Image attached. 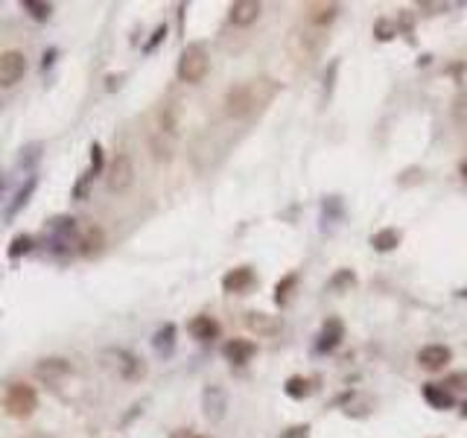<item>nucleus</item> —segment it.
I'll use <instances>...</instances> for the list:
<instances>
[{"label": "nucleus", "mask_w": 467, "mask_h": 438, "mask_svg": "<svg viewBox=\"0 0 467 438\" xmlns=\"http://www.w3.org/2000/svg\"><path fill=\"white\" fill-rule=\"evenodd\" d=\"M169 438H199V435H196V432H190V429H176V432L169 435Z\"/></svg>", "instance_id": "nucleus-33"}, {"label": "nucleus", "mask_w": 467, "mask_h": 438, "mask_svg": "<svg viewBox=\"0 0 467 438\" xmlns=\"http://www.w3.org/2000/svg\"><path fill=\"white\" fill-rule=\"evenodd\" d=\"M424 400L429 403V406H435V409H453V392H447L444 386H435V383H429V386H424Z\"/></svg>", "instance_id": "nucleus-18"}, {"label": "nucleus", "mask_w": 467, "mask_h": 438, "mask_svg": "<svg viewBox=\"0 0 467 438\" xmlns=\"http://www.w3.org/2000/svg\"><path fill=\"white\" fill-rule=\"evenodd\" d=\"M339 12H342V6L339 4H330V0H325V4H310L307 6V21L313 23V27L325 30L327 23H333L339 18Z\"/></svg>", "instance_id": "nucleus-11"}, {"label": "nucleus", "mask_w": 467, "mask_h": 438, "mask_svg": "<svg viewBox=\"0 0 467 438\" xmlns=\"http://www.w3.org/2000/svg\"><path fill=\"white\" fill-rule=\"evenodd\" d=\"M179 123H181V108H179V103H167L164 108H161V132L164 135H176L179 132Z\"/></svg>", "instance_id": "nucleus-19"}, {"label": "nucleus", "mask_w": 467, "mask_h": 438, "mask_svg": "<svg viewBox=\"0 0 467 438\" xmlns=\"http://www.w3.org/2000/svg\"><path fill=\"white\" fill-rule=\"evenodd\" d=\"M342 336H345V325H342L339 319H327L322 333H318V342H315V351L318 354H330L339 342H342Z\"/></svg>", "instance_id": "nucleus-10"}, {"label": "nucleus", "mask_w": 467, "mask_h": 438, "mask_svg": "<svg viewBox=\"0 0 467 438\" xmlns=\"http://www.w3.org/2000/svg\"><path fill=\"white\" fill-rule=\"evenodd\" d=\"M444 388L447 392H467V371H456L444 380Z\"/></svg>", "instance_id": "nucleus-27"}, {"label": "nucleus", "mask_w": 467, "mask_h": 438, "mask_svg": "<svg viewBox=\"0 0 467 438\" xmlns=\"http://www.w3.org/2000/svg\"><path fill=\"white\" fill-rule=\"evenodd\" d=\"M23 12H27L33 21L44 23L53 18V4H47V0H23Z\"/></svg>", "instance_id": "nucleus-21"}, {"label": "nucleus", "mask_w": 467, "mask_h": 438, "mask_svg": "<svg viewBox=\"0 0 467 438\" xmlns=\"http://www.w3.org/2000/svg\"><path fill=\"white\" fill-rule=\"evenodd\" d=\"M33 246H35V240H33L30 234H18V237L12 240V246H9V257H12V260H18L21 254L33 252Z\"/></svg>", "instance_id": "nucleus-24"}, {"label": "nucleus", "mask_w": 467, "mask_h": 438, "mask_svg": "<svg viewBox=\"0 0 467 438\" xmlns=\"http://www.w3.org/2000/svg\"><path fill=\"white\" fill-rule=\"evenodd\" d=\"M461 412H464V415H467V403H464V406H461Z\"/></svg>", "instance_id": "nucleus-36"}, {"label": "nucleus", "mask_w": 467, "mask_h": 438, "mask_svg": "<svg viewBox=\"0 0 467 438\" xmlns=\"http://www.w3.org/2000/svg\"><path fill=\"white\" fill-rule=\"evenodd\" d=\"M53 59H56V50H47V53H44V64H41V67L47 70V67H50V62H53Z\"/></svg>", "instance_id": "nucleus-34"}, {"label": "nucleus", "mask_w": 467, "mask_h": 438, "mask_svg": "<svg viewBox=\"0 0 467 438\" xmlns=\"http://www.w3.org/2000/svg\"><path fill=\"white\" fill-rule=\"evenodd\" d=\"M398 242H400V234H398L395 228H383V231H377V234L371 237V246H374L377 252H395Z\"/></svg>", "instance_id": "nucleus-22"}, {"label": "nucleus", "mask_w": 467, "mask_h": 438, "mask_svg": "<svg viewBox=\"0 0 467 438\" xmlns=\"http://www.w3.org/2000/svg\"><path fill=\"white\" fill-rule=\"evenodd\" d=\"M23 73H27V56L21 50H4L0 53V88H15Z\"/></svg>", "instance_id": "nucleus-5"}, {"label": "nucleus", "mask_w": 467, "mask_h": 438, "mask_svg": "<svg viewBox=\"0 0 467 438\" xmlns=\"http://www.w3.org/2000/svg\"><path fill=\"white\" fill-rule=\"evenodd\" d=\"M283 392H286L289 398H295V400H301V398H307V395H310V386H307V380H304V377H289V380H286V386H283Z\"/></svg>", "instance_id": "nucleus-25"}, {"label": "nucleus", "mask_w": 467, "mask_h": 438, "mask_svg": "<svg viewBox=\"0 0 467 438\" xmlns=\"http://www.w3.org/2000/svg\"><path fill=\"white\" fill-rule=\"evenodd\" d=\"M70 377V362L62 359V356H50V359H41L35 365V380H41L44 386H59L62 380Z\"/></svg>", "instance_id": "nucleus-7"}, {"label": "nucleus", "mask_w": 467, "mask_h": 438, "mask_svg": "<svg viewBox=\"0 0 467 438\" xmlns=\"http://www.w3.org/2000/svg\"><path fill=\"white\" fill-rule=\"evenodd\" d=\"M307 435H310V427L307 424H298V427H289L281 438H307Z\"/></svg>", "instance_id": "nucleus-32"}, {"label": "nucleus", "mask_w": 467, "mask_h": 438, "mask_svg": "<svg viewBox=\"0 0 467 438\" xmlns=\"http://www.w3.org/2000/svg\"><path fill=\"white\" fill-rule=\"evenodd\" d=\"M464 296H467V292H464Z\"/></svg>", "instance_id": "nucleus-38"}, {"label": "nucleus", "mask_w": 467, "mask_h": 438, "mask_svg": "<svg viewBox=\"0 0 467 438\" xmlns=\"http://www.w3.org/2000/svg\"><path fill=\"white\" fill-rule=\"evenodd\" d=\"M275 94V85H269V79H257V82H240L228 91L225 96V111L228 117L234 120H242V117H249L252 111L263 108L266 100Z\"/></svg>", "instance_id": "nucleus-1"}, {"label": "nucleus", "mask_w": 467, "mask_h": 438, "mask_svg": "<svg viewBox=\"0 0 467 438\" xmlns=\"http://www.w3.org/2000/svg\"><path fill=\"white\" fill-rule=\"evenodd\" d=\"M91 181H94V176L85 173L77 184H73V199H85V196H88V190H91Z\"/></svg>", "instance_id": "nucleus-29"}, {"label": "nucleus", "mask_w": 467, "mask_h": 438, "mask_svg": "<svg viewBox=\"0 0 467 438\" xmlns=\"http://www.w3.org/2000/svg\"><path fill=\"white\" fill-rule=\"evenodd\" d=\"M228 18L234 27H249V23H254L260 18V4L257 0H237V4H231Z\"/></svg>", "instance_id": "nucleus-12"}, {"label": "nucleus", "mask_w": 467, "mask_h": 438, "mask_svg": "<svg viewBox=\"0 0 467 438\" xmlns=\"http://www.w3.org/2000/svg\"><path fill=\"white\" fill-rule=\"evenodd\" d=\"M202 409H205V418L210 424H219L228 412V395L223 386H208L202 392Z\"/></svg>", "instance_id": "nucleus-6"}, {"label": "nucleus", "mask_w": 467, "mask_h": 438, "mask_svg": "<svg viewBox=\"0 0 467 438\" xmlns=\"http://www.w3.org/2000/svg\"><path fill=\"white\" fill-rule=\"evenodd\" d=\"M245 327H249L252 333L257 336H278L283 330V322H281V315H272V313H260V310H252V313H245Z\"/></svg>", "instance_id": "nucleus-8"}, {"label": "nucleus", "mask_w": 467, "mask_h": 438, "mask_svg": "<svg viewBox=\"0 0 467 438\" xmlns=\"http://www.w3.org/2000/svg\"><path fill=\"white\" fill-rule=\"evenodd\" d=\"M164 35H167V23H161V27L152 33V38H150V44H143V53H152L155 50V47L164 41Z\"/></svg>", "instance_id": "nucleus-31"}, {"label": "nucleus", "mask_w": 467, "mask_h": 438, "mask_svg": "<svg viewBox=\"0 0 467 438\" xmlns=\"http://www.w3.org/2000/svg\"><path fill=\"white\" fill-rule=\"evenodd\" d=\"M0 193H4V179H0Z\"/></svg>", "instance_id": "nucleus-37"}, {"label": "nucleus", "mask_w": 467, "mask_h": 438, "mask_svg": "<svg viewBox=\"0 0 467 438\" xmlns=\"http://www.w3.org/2000/svg\"><path fill=\"white\" fill-rule=\"evenodd\" d=\"M461 173H464V176H467V164H464V167H461Z\"/></svg>", "instance_id": "nucleus-35"}, {"label": "nucleus", "mask_w": 467, "mask_h": 438, "mask_svg": "<svg viewBox=\"0 0 467 438\" xmlns=\"http://www.w3.org/2000/svg\"><path fill=\"white\" fill-rule=\"evenodd\" d=\"M103 161H106L103 146H100V143H91V167H88V173H91V176L100 173V169H103Z\"/></svg>", "instance_id": "nucleus-28"}, {"label": "nucleus", "mask_w": 467, "mask_h": 438, "mask_svg": "<svg viewBox=\"0 0 467 438\" xmlns=\"http://www.w3.org/2000/svg\"><path fill=\"white\" fill-rule=\"evenodd\" d=\"M38 406V395L35 388L27 383H12L4 395V409L9 412L12 418H30Z\"/></svg>", "instance_id": "nucleus-3"}, {"label": "nucleus", "mask_w": 467, "mask_h": 438, "mask_svg": "<svg viewBox=\"0 0 467 438\" xmlns=\"http://www.w3.org/2000/svg\"><path fill=\"white\" fill-rule=\"evenodd\" d=\"M354 283H356V278H354V272H348V269H345V272H339V275L330 281L333 289H351Z\"/></svg>", "instance_id": "nucleus-30"}, {"label": "nucleus", "mask_w": 467, "mask_h": 438, "mask_svg": "<svg viewBox=\"0 0 467 438\" xmlns=\"http://www.w3.org/2000/svg\"><path fill=\"white\" fill-rule=\"evenodd\" d=\"M295 283H298V275H286V278L278 283V296H275V301H278L281 307L289 301V289H292Z\"/></svg>", "instance_id": "nucleus-26"}, {"label": "nucleus", "mask_w": 467, "mask_h": 438, "mask_svg": "<svg viewBox=\"0 0 467 438\" xmlns=\"http://www.w3.org/2000/svg\"><path fill=\"white\" fill-rule=\"evenodd\" d=\"M35 187H38V179H35V176H30V181H23V187L18 190V196H15V202H12L9 208H6V216H15V213H18V210H21L23 205H27V202H30V196H33V190H35Z\"/></svg>", "instance_id": "nucleus-23"}, {"label": "nucleus", "mask_w": 467, "mask_h": 438, "mask_svg": "<svg viewBox=\"0 0 467 438\" xmlns=\"http://www.w3.org/2000/svg\"><path fill=\"white\" fill-rule=\"evenodd\" d=\"M450 359H453V354L447 345H427V348H421V354H417V362H421V369H427V371H441Z\"/></svg>", "instance_id": "nucleus-9"}, {"label": "nucleus", "mask_w": 467, "mask_h": 438, "mask_svg": "<svg viewBox=\"0 0 467 438\" xmlns=\"http://www.w3.org/2000/svg\"><path fill=\"white\" fill-rule=\"evenodd\" d=\"M208 70H210V53H208V47L205 44H187L184 47V53L179 59V79L187 82V85H199L205 77H208Z\"/></svg>", "instance_id": "nucleus-2"}, {"label": "nucleus", "mask_w": 467, "mask_h": 438, "mask_svg": "<svg viewBox=\"0 0 467 438\" xmlns=\"http://www.w3.org/2000/svg\"><path fill=\"white\" fill-rule=\"evenodd\" d=\"M114 356H117V371L123 374V380H137V377L143 374V362H140L135 354H129V351H117Z\"/></svg>", "instance_id": "nucleus-17"}, {"label": "nucleus", "mask_w": 467, "mask_h": 438, "mask_svg": "<svg viewBox=\"0 0 467 438\" xmlns=\"http://www.w3.org/2000/svg\"><path fill=\"white\" fill-rule=\"evenodd\" d=\"M135 181V164L126 152H120L111 164H108V176H106V187L111 193H123V190H129Z\"/></svg>", "instance_id": "nucleus-4"}, {"label": "nucleus", "mask_w": 467, "mask_h": 438, "mask_svg": "<svg viewBox=\"0 0 467 438\" xmlns=\"http://www.w3.org/2000/svg\"><path fill=\"white\" fill-rule=\"evenodd\" d=\"M187 330L193 339H199V342H210V339L219 336V325L210 319V315H196V319L187 325Z\"/></svg>", "instance_id": "nucleus-15"}, {"label": "nucleus", "mask_w": 467, "mask_h": 438, "mask_svg": "<svg viewBox=\"0 0 467 438\" xmlns=\"http://www.w3.org/2000/svg\"><path fill=\"white\" fill-rule=\"evenodd\" d=\"M223 354H225L231 362L242 365V362H249V359L257 354V348H254V342H249V339H231V342H225Z\"/></svg>", "instance_id": "nucleus-14"}, {"label": "nucleus", "mask_w": 467, "mask_h": 438, "mask_svg": "<svg viewBox=\"0 0 467 438\" xmlns=\"http://www.w3.org/2000/svg\"><path fill=\"white\" fill-rule=\"evenodd\" d=\"M254 283V272L249 266H240V269H231L225 278H223V289L225 292H245Z\"/></svg>", "instance_id": "nucleus-13"}, {"label": "nucleus", "mask_w": 467, "mask_h": 438, "mask_svg": "<svg viewBox=\"0 0 467 438\" xmlns=\"http://www.w3.org/2000/svg\"><path fill=\"white\" fill-rule=\"evenodd\" d=\"M152 348L161 354V356H169L176 348V327L173 325H164L155 336H152Z\"/></svg>", "instance_id": "nucleus-20"}, {"label": "nucleus", "mask_w": 467, "mask_h": 438, "mask_svg": "<svg viewBox=\"0 0 467 438\" xmlns=\"http://www.w3.org/2000/svg\"><path fill=\"white\" fill-rule=\"evenodd\" d=\"M103 246H106V234H103V228H88L85 234H82V240H79V254L82 257H94V254H100L103 252Z\"/></svg>", "instance_id": "nucleus-16"}]
</instances>
